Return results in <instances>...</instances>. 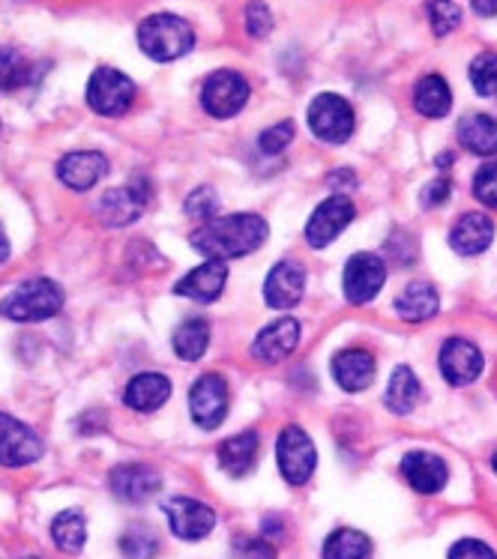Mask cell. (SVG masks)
<instances>
[{
  "label": "cell",
  "mask_w": 497,
  "mask_h": 559,
  "mask_svg": "<svg viewBox=\"0 0 497 559\" xmlns=\"http://www.w3.org/2000/svg\"><path fill=\"white\" fill-rule=\"evenodd\" d=\"M267 237H270V228L264 218L255 213H234V216L204 222V228L192 234V249L208 258L232 261V258H246L261 249Z\"/></svg>",
  "instance_id": "cell-1"
},
{
  "label": "cell",
  "mask_w": 497,
  "mask_h": 559,
  "mask_svg": "<svg viewBox=\"0 0 497 559\" xmlns=\"http://www.w3.org/2000/svg\"><path fill=\"white\" fill-rule=\"evenodd\" d=\"M139 46L156 63H171L196 48V31L180 15L159 12V15H151L147 22H141Z\"/></svg>",
  "instance_id": "cell-2"
},
{
  "label": "cell",
  "mask_w": 497,
  "mask_h": 559,
  "mask_svg": "<svg viewBox=\"0 0 497 559\" xmlns=\"http://www.w3.org/2000/svg\"><path fill=\"white\" fill-rule=\"evenodd\" d=\"M63 309V290L51 278H27L0 302V314L15 323H39Z\"/></svg>",
  "instance_id": "cell-3"
},
{
  "label": "cell",
  "mask_w": 497,
  "mask_h": 559,
  "mask_svg": "<svg viewBox=\"0 0 497 559\" xmlns=\"http://www.w3.org/2000/svg\"><path fill=\"white\" fill-rule=\"evenodd\" d=\"M135 103V81L120 69L99 67L87 81V105L96 115L120 117Z\"/></svg>",
  "instance_id": "cell-4"
},
{
  "label": "cell",
  "mask_w": 497,
  "mask_h": 559,
  "mask_svg": "<svg viewBox=\"0 0 497 559\" xmlns=\"http://www.w3.org/2000/svg\"><path fill=\"white\" fill-rule=\"evenodd\" d=\"M276 461L279 473L288 485H306L318 467V449H315L312 437L306 435L300 425L282 428L276 440Z\"/></svg>",
  "instance_id": "cell-5"
},
{
  "label": "cell",
  "mask_w": 497,
  "mask_h": 559,
  "mask_svg": "<svg viewBox=\"0 0 497 559\" xmlns=\"http://www.w3.org/2000/svg\"><path fill=\"white\" fill-rule=\"evenodd\" d=\"M354 126H357L354 108L335 93H321L309 105V129L324 144H345L347 138L354 135Z\"/></svg>",
  "instance_id": "cell-6"
},
{
  "label": "cell",
  "mask_w": 497,
  "mask_h": 559,
  "mask_svg": "<svg viewBox=\"0 0 497 559\" xmlns=\"http://www.w3.org/2000/svg\"><path fill=\"white\" fill-rule=\"evenodd\" d=\"M249 81L234 72V69H220L213 72L204 87H201V105L210 117H220V120H228V117L240 115L249 103Z\"/></svg>",
  "instance_id": "cell-7"
},
{
  "label": "cell",
  "mask_w": 497,
  "mask_h": 559,
  "mask_svg": "<svg viewBox=\"0 0 497 559\" xmlns=\"http://www.w3.org/2000/svg\"><path fill=\"white\" fill-rule=\"evenodd\" d=\"M232 407V392L222 374H201L189 389V413H192V423L204 431H213L225 423Z\"/></svg>",
  "instance_id": "cell-8"
},
{
  "label": "cell",
  "mask_w": 497,
  "mask_h": 559,
  "mask_svg": "<svg viewBox=\"0 0 497 559\" xmlns=\"http://www.w3.org/2000/svg\"><path fill=\"white\" fill-rule=\"evenodd\" d=\"M147 204H151V183L135 177L132 183L120 189H108L96 204V216L111 228H123V225H132Z\"/></svg>",
  "instance_id": "cell-9"
},
{
  "label": "cell",
  "mask_w": 497,
  "mask_h": 559,
  "mask_svg": "<svg viewBox=\"0 0 497 559\" xmlns=\"http://www.w3.org/2000/svg\"><path fill=\"white\" fill-rule=\"evenodd\" d=\"M43 452L46 445L34 428H27L10 413H0V467H27L36 464Z\"/></svg>",
  "instance_id": "cell-10"
},
{
  "label": "cell",
  "mask_w": 497,
  "mask_h": 559,
  "mask_svg": "<svg viewBox=\"0 0 497 559\" xmlns=\"http://www.w3.org/2000/svg\"><path fill=\"white\" fill-rule=\"evenodd\" d=\"M163 512L168 518V526L177 538L184 542H201L213 533L216 526V512L208 502L192 500V497H171L163 502Z\"/></svg>",
  "instance_id": "cell-11"
},
{
  "label": "cell",
  "mask_w": 497,
  "mask_h": 559,
  "mask_svg": "<svg viewBox=\"0 0 497 559\" xmlns=\"http://www.w3.org/2000/svg\"><path fill=\"white\" fill-rule=\"evenodd\" d=\"M354 216H357V210H354V204L347 201L345 194L327 198L324 204L315 206V213L306 222V242L312 249H327L354 222Z\"/></svg>",
  "instance_id": "cell-12"
},
{
  "label": "cell",
  "mask_w": 497,
  "mask_h": 559,
  "mask_svg": "<svg viewBox=\"0 0 497 559\" xmlns=\"http://www.w3.org/2000/svg\"><path fill=\"white\" fill-rule=\"evenodd\" d=\"M383 278H387V263L378 258V254H369V251H363V254H354L345 266V297L347 302H354V306H366L371 299L381 294Z\"/></svg>",
  "instance_id": "cell-13"
},
{
  "label": "cell",
  "mask_w": 497,
  "mask_h": 559,
  "mask_svg": "<svg viewBox=\"0 0 497 559\" xmlns=\"http://www.w3.org/2000/svg\"><path fill=\"white\" fill-rule=\"evenodd\" d=\"M438 366L450 386H471L483 374V350L468 338H447L440 347Z\"/></svg>",
  "instance_id": "cell-14"
},
{
  "label": "cell",
  "mask_w": 497,
  "mask_h": 559,
  "mask_svg": "<svg viewBox=\"0 0 497 559\" xmlns=\"http://www.w3.org/2000/svg\"><path fill=\"white\" fill-rule=\"evenodd\" d=\"M111 493L127 506H141V502L153 500L159 488H163V476L147 464H120L111 469L108 476Z\"/></svg>",
  "instance_id": "cell-15"
},
{
  "label": "cell",
  "mask_w": 497,
  "mask_h": 559,
  "mask_svg": "<svg viewBox=\"0 0 497 559\" xmlns=\"http://www.w3.org/2000/svg\"><path fill=\"white\" fill-rule=\"evenodd\" d=\"M300 344V323L294 318H279L267 323L252 342V359L264 366H276L282 359H288Z\"/></svg>",
  "instance_id": "cell-16"
},
{
  "label": "cell",
  "mask_w": 497,
  "mask_h": 559,
  "mask_svg": "<svg viewBox=\"0 0 497 559\" xmlns=\"http://www.w3.org/2000/svg\"><path fill=\"white\" fill-rule=\"evenodd\" d=\"M306 290V270L297 261H279L264 282V302L270 309H294L300 306Z\"/></svg>",
  "instance_id": "cell-17"
},
{
  "label": "cell",
  "mask_w": 497,
  "mask_h": 559,
  "mask_svg": "<svg viewBox=\"0 0 497 559\" xmlns=\"http://www.w3.org/2000/svg\"><path fill=\"white\" fill-rule=\"evenodd\" d=\"M225 282H228V266L220 258H208V261L196 266L192 273H186L177 285H174V294L177 297H189L196 302H216L225 290Z\"/></svg>",
  "instance_id": "cell-18"
},
{
  "label": "cell",
  "mask_w": 497,
  "mask_h": 559,
  "mask_svg": "<svg viewBox=\"0 0 497 559\" xmlns=\"http://www.w3.org/2000/svg\"><path fill=\"white\" fill-rule=\"evenodd\" d=\"M402 476H405V481L416 493L431 497V493H440L447 488V481H450V467H447L443 457L416 449V452H407V455L402 457Z\"/></svg>",
  "instance_id": "cell-19"
},
{
  "label": "cell",
  "mask_w": 497,
  "mask_h": 559,
  "mask_svg": "<svg viewBox=\"0 0 497 559\" xmlns=\"http://www.w3.org/2000/svg\"><path fill=\"white\" fill-rule=\"evenodd\" d=\"M108 174V159L103 153H93V150H79V153H70L63 156L58 165L60 183L70 186L75 192H87L93 186L105 180Z\"/></svg>",
  "instance_id": "cell-20"
},
{
  "label": "cell",
  "mask_w": 497,
  "mask_h": 559,
  "mask_svg": "<svg viewBox=\"0 0 497 559\" xmlns=\"http://www.w3.org/2000/svg\"><path fill=\"white\" fill-rule=\"evenodd\" d=\"M375 356L369 350H359V347H347L333 356V377L339 386L345 392H363L371 386L375 380Z\"/></svg>",
  "instance_id": "cell-21"
},
{
  "label": "cell",
  "mask_w": 497,
  "mask_h": 559,
  "mask_svg": "<svg viewBox=\"0 0 497 559\" xmlns=\"http://www.w3.org/2000/svg\"><path fill=\"white\" fill-rule=\"evenodd\" d=\"M492 242H495V222L483 213H468L450 230L452 251H459L464 258L483 254Z\"/></svg>",
  "instance_id": "cell-22"
},
{
  "label": "cell",
  "mask_w": 497,
  "mask_h": 559,
  "mask_svg": "<svg viewBox=\"0 0 497 559\" xmlns=\"http://www.w3.org/2000/svg\"><path fill=\"white\" fill-rule=\"evenodd\" d=\"M171 399V380L156 371H144L129 380V386L123 389V401L129 411L135 413H153L163 407L165 401Z\"/></svg>",
  "instance_id": "cell-23"
},
{
  "label": "cell",
  "mask_w": 497,
  "mask_h": 559,
  "mask_svg": "<svg viewBox=\"0 0 497 559\" xmlns=\"http://www.w3.org/2000/svg\"><path fill=\"white\" fill-rule=\"evenodd\" d=\"M258 452H261V437L255 435V431H240V435L228 437L225 443L220 445V467L234 476V479H244L255 469L258 464Z\"/></svg>",
  "instance_id": "cell-24"
},
{
  "label": "cell",
  "mask_w": 497,
  "mask_h": 559,
  "mask_svg": "<svg viewBox=\"0 0 497 559\" xmlns=\"http://www.w3.org/2000/svg\"><path fill=\"white\" fill-rule=\"evenodd\" d=\"M459 144L474 156H497V120L488 115H468L459 120Z\"/></svg>",
  "instance_id": "cell-25"
},
{
  "label": "cell",
  "mask_w": 497,
  "mask_h": 559,
  "mask_svg": "<svg viewBox=\"0 0 497 559\" xmlns=\"http://www.w3.org/2000/svg\"><path fill=\"white\" fill-rule=\"evenodd\" d=\"M438 309H440L438 290L428 285V282H411V285L395 297V311H399V318L411 320V323L435 318Z\"/></svg>",
  "instance_id": "cell-26"
},
{
  "label": "cell",
  "mask_w": 497,
  "mask_h": 559,
  "mask_svg": "<svg viewBox=\"0 0 497 559\" xmlns=\"http://www.w3.org/2000/svg\"><path fill=\"white\" fill-rule=\"evenodd\" d=\"M419 399H423V386L416 380L414 368H395L390 383H387V392H383V404L393 413H399V416H405V413H411L419 404Z\"/></svg>",
  "instance_id": "cell-27"
},
{
  "label": "cell",
  "mask_w": 497,
  "mask_h": 559,
  "mask_svg": "<svg viewBox=\"0 0 497 559\" xmlns=\"http://www.w3.org/2000/svg\"><path fill=\"white\" fill-rule=\"evenodd\" d=\"M414 105L419 115L431 117V120L447 117L452 108L450 84L440 79V75H426V79H419L414 91Z\"/></svg>",
  "instance_id": "cell-28"
},
{
  "label": "cell",
  "mask_w": 497,
  "mask_h": 559,
  "mask_svg": "<svg viewBox=\"0 0 497 559\" xmlns=\"http://www.w3.org/2000/svg\"><path fill=\"white\" fill-rule=\"evenodd\" d=\"M171 344H174V354L180 356L184 362H196L204 356L210 344V323L201 318H189L184 320L171 335Z\"/></svg>",
  "instance_id": "cell-29"
},
{
  "label": "cell",
  "mask_w": 497,
  "mask_h": 559,
  "mask_svg": "<svg viewBox=\"0 0 497 559\" xmlns=\"http://www.w3.org/2000/svg\"><path fill=\"white\" fill-rule=\"evenodd\" d=\"M51 538L63 554H82L84 542H87V521L82 512L67 509L51 521Z\"/></svg>",
  "instance_id": "cell-30"
},
{
  "label": "cell",
  "mask_w": 497,
  "mask_h": 559,
  "mask_svg": "<svg viewBox=\"0 0 497 559\" xmlns=\"http://www.w3.org/2000/svg\"><path fill=\"white\" fill-rule=\"evenodd\" d=\"M324 559H371V538L359 530H335L324 542Z\"/></svg>",
  "instance_id": "cell-31"
},
{
  "label": "cell",
  "mask_w": 497,
  "mask_h": 559,
  "mask_svg": "<svg viewBox=\"0 0 497 559\" xmlns=\"http://www.w3.org/2000/svg\"><path fill=\"white\" fill-rule=\"evenodd\" d=\"M34 81V67L31 60L19 55L15 48H3L0 51V91H22Z\"/></svg>",
  "instance_id": "cell-32"
},
{
  "label": "cell",
  "mask_w": 497,
  "mask_h": 559,
  "mask_svg": "<svg viewBox=\"0 0 497 559\" xmlns=\"http://www.w3.org/2000/svg\"><path fill=\"white\" fill-rule=\"evenodd\" d=\"M120 554H123V559H156V554H159V538H156L151 526L132 524L120 536Z\"/></svg>",
  "instance_id": "cell-33"
},
{
  "label": "cell",
  "mask_w": 497,
  "mask_h": 559,
  "mask_svg": "<svg viewBox=\"0 0 497 559\" xmlns=\"http://www.w3.org/2000/svg\"><path fill=\"white\" fill-rule=\"evenodd\" d=\"M468 75H471V84H474V91L480 96H497V55L492 51H483V55H476L471 60V69H468Z\"/></svg>",
  "instance_id": "cell-34"
},
{
  "label": "cell",
  "mask_w": 497,
  "mask_h": 559,
  "mask_svg": "<svg viewBox=\"0 0 497 559\" xmlns=\"http://www.w3.org/2000/svg\"><path fill=\"white\" fill-rule=\"evenodd\" d=\"M216 213H220V194H216V189L198 186L196 192L186 198V216L189 218L210 222V218H216Z\"/></svg>",
  "instance_id": "cell-35"
},
{
  "label": "cell",
  "mask_w": 497,
  "mask_h": 559,
  "mask_svg": "<svg viewBox=\"0 0 497 559\" xmlns=\"http://www.w3.org/2000/svg\"><path fill=\"white\" fill-rule=\"evenodd\" d=\"M428 22L438 36H450L462 24V10L452 0H431L428 3Z\"/></svg>",
  "instance_id": "cell-36"
},
{
  "label": "cell",
  "mask_w": 497,
  "mask_h": 559,
  "mask_svg": "<svg viewBox=\"0 0 497 559\" xmlns=\"http://www.w3.org/2000/svg\"><path fill=\"white\" fill-rule=\"evenodd\" d=\"M291 141H294V123H291V120H282V123L270 126V129L261 132L258 147H261L264 156H279V153H285V147H288Z\"/></svg>",
  "instance_id": "cell-37"
},
{
  "label": "cell",
  "mask_w": 497,
  "mask_h": 559,
  "mask_svg": "<svg viewBox=\"0 0 497 559\" xmlns=\"http://www.w3.org/2000/svg\"><path fill=\"white\" fill-rule=\"evenodd\" d=\"M474 194L480 204L495 206L497 210V162H486L474 174Z\"/></svg>",
  "instance_id": "cell-38"
},
{
  "label": "cell",
  "mask_w": 497,
  "mask_h": 559,
  "mask_svg": "<svg viewBox=\"0 0 497 559\" xmlns=\"http://www.w3.org/2000/svg\"><path fill=\"white\" fill-rule=\"evenodd\" d=\"M234 559H276V550L264 538H237Z\"/></svg>",
  "instance_id": "cell-39"
},
{
  "label": "cell",
  "mask_w": 497,
  "mask_h": 559,
  "mask_svg": "<svg viewBox=\"0 0 497 559\" xmlns=\"http://www.w3.org/2000/svg\"><path fill=\"white\" fill-rule=\"evenodd\" d=\"M450 559H497V554L480 538H462L450 548Z\"/></svg>",
  "instance_id": "cell-40"
},
{
  "label": "cell",
  "mask_w": 497,
  "mask_h": 559,
  "mask_svg": "<svg viewBox=\"0 0 497 559\" xmlns=\"http://www.w3.org/2000/svg\"><path fill=\"white\" fill-rule=\"evenodd\" d=\"M270 27H273V15H270L264 3H249V10H246V31L255 39H261V36L270 34Z\"/></svg>",
  "instance_id": "cell-41"
},
{
  "label": "cell",
  "mask_w": 497,
  "mask_h": 559,
  "mask_svg": "<svg viewBox=\"0 0 497 559\" xmlns=\"http://www.w3.org/2000/svg\"><path fill=\"white\" fill-rule=\"evenodd\" d=\"M447 198H450V180H435V183H428L426 192H423V206L447 204Z\"/></svg>",
  "instance_id": "cell-42"
},
{
  "label": "cell",
  "mask_w": 497,
  "mask_h": 559,
  "mask_svg": "<svg viewBox=\"0 0 497 559\" xmlns=\"http://www.w3.org/2000/svg\"><path fill=\"white\" fill-rule=\"evenodd\" d=\"M471 3H474V10L480 12V15H486V19L497 15V0H471Z\"/></svg>",
  "instance_id": "cell-43"
},
{
  "label": "cell",
  "mask_w": 497,
  "mask_h": 559,
  "mask_svg": "<svg viewBox=\"0 0 497 559\" xmlns=\"http://www.w3.org/2000/svg\"><path fill=\"white\" fill-rule=\"evenodd\" d=\"M10 258V240H7V234H3V225H0V263Z\"/></svg>",
  "instance_id": "cell-44"
},
{
  "label": "cell",
  "mask_w": 497,
  "mask_h": 559,
  "mask_svg": "<svg viewBox=\"0 0 497 559\" xmlns=\"http://www.w3.org/2000/svg\"><path fill=\"white\" fill-rule=\"evenodd\" d=\"M492 467L497 469V452H495V457H492Z\"/></svg>",
  "instance_id": "cell-45"
}]
</instances>
